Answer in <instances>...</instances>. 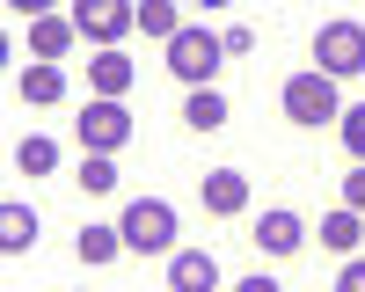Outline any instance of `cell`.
I'll return each mask as SVG.
<instances>
[{
    "mask_svg": "<svg viewBox=\"0 0 365 292\" xmlns=\"http://www.w3.org/2000/svg\"><path fill=\"white\" fill-rule=\"evenodd\" d=\"M314 73L322 80H351V73H365V22H322L314 29Z\"/></svg>",
    "mask_w": 365,
    "mask_h": 292,
    "instance_id": "1",
    "label": "cell"
},
{
    "mask_svg": "<svg viewBox=\"0 0 365 292\" xmlns=\"http://www.w3.org/2000/svg\"><path fill=\"white\" fill-rule=\"evenodd\" d=\"M117 234H125V249H139V256H168L175 249V212L161 197H132L125 219H117Z\"/></svg>",
    "mask_w": 365,
    "mask_h": 292,
    "instance_id": "2",
    "label": "cell"
},
{
    "mask_svg": "<svg viewBox=\"0 0 365 292\" xmlns=\"http://www.w3.org/2000/svg\"><path fill=\"white\" fill-rule=\"evenodd\" d=\"M220 58H227V51H220V37H212V29H182V37L168 44V73H175V80L197 95V88H212Z\"/></svg>",
    "mask_w": 365,
    "mask_h": 292,
    "instance_id": "3",
    "label": "cell"
},
{
    "mask_svg": "<svg viewBox=\"0 0 365 292\" xmlns=\"http://www.w3.org/2000/svg\"><path fill=\"white\" fill-rule=\"evenodd\" d=\"M285 117H292V125H329V117H344L336 80H322V73H292V80H285Z\"/></svg>",
    "mask_w": 365,
    "mask_h": 292,
    "instance_id": "4",
    "label": "cell"
},
{
    "mask_svg": "<svg viewBox=\"0 0 365 292\" xmlns=\"http://www.w3.org/2000/svg\"><path fill=\"white\" fill-rule=\"evenodd\" d=\"M73 132H81V146H88V154H117V146L132 139V110L96 95V103H81V125H73Z\"/></svg>",
    "mask_w": 365,
    "mask_h": 292,
    "instance_id": "5",
    "label": "cell"
},
{
    "mask_svg": "<svg viewBox=\"0 0 365 292\" xmlns=\"http://www.w3.org/2000/svg\"><path fill=\"white\" fill-rule=\"evenodd\" d=\"M132 22H139L132 0H81V8H73V29H81V37H96L103 51H110V37H125Z\"/></svg>",
    "mask_w": 365,
    "mask_h": 292,
    "instance_id": "6",
    "label": "cell"
},
{
    "mask_svg": "<svg viewBox=\"0 0 365 292\" xmlns=\"http://www.w3.org/2000/svg\"><path fill=\"white\" fill-rule=\"evenodd\" d=\"M88 88H96L103 103H125V95H132V58L117 51V44L96 51V58H88Z\"/></svg>",
    "mask_w": 365,
    "mask_h": 292,
    "instance_id": "7",
    "label": "cell"
},
{
    "mask_svg": "<svg viewBox=\"0 0 365 292\" xmlns=\"http://www.w3.org/2000/svg\"><path fill=\"white\" fill-rule=\"evenodd\" d=\"M197 197H205V212H241V204H249V175H241V168H212L205 175V183H197Z\"/></svg>",
    "mask_w": 365,
    "mask_h": 292,
    "instance_id": "8",
    "label": "cell"
},
{
    "mask_svg": "<svg viewBox=\"0 0 365 292\" xmlns=\"http://www.w3.org/2000/svg\"><path fill=\"white\" fill-rule=\"evenodd\" d=\"M168 285L175 292H212L220 285V263H212L205 249H182V256H168Z\"/></svg>",
    "mask_w": 365,
    "mask_h": 292,
    "instance_id": "9",
    "label": "cell"
},
{
    "mask_svg": "<svg viewBox=\"0 0 365 292\" xmlns=\"http://www.w3.org/2000/svg\"><path fill=\"white\" fill-rule=\"evenodd\" d=\"M299 241H307L299 212H263V219H256V249H263V256H292Z\"/></svg>",
    "mask_w": 365,
    "mask_h": 292,
    "instance_id": "10",
    "label": "cell"
},
{
    "mask_svg": "<svg viewBox=\"0 0 365 292\" xmlns=\"http://www.w3.org/2000/svg\"><path fill=\"white\" fill-rule=\"evenodd\" d=\"M66 44H73V15H37V22H29V51H37L44 66H51Z\"/></svg>",
    "mask_w": 365,
    "mask_h": 292,
    "instance_id": "11",
    "label": "cell"
},
{
    "mask_svg": "<svg viewBox=\"0 0 365 292\" xmlns=\"http://www.w3.org/2000/svg\"><path fill=\"white\" fill-rule=\"evenodd\" d=\"M22 103H37V110H51L58 95H66V73H58V66H44V58H37V66H22Z\"/></svg>",
    "mask_w": 365,
    "mask_h": 292,
    "instance_id": "12",
    "label": "cell"
},
{
    "mask_svg": "<svg viewBox=\"0 0 365 292\" xmlns=\"http://www.w3.org/2000/svg\"><path fill=\"white\" fill-rule=\"evenodd\" d=\"M314 234H322V241L336 249V256H358V241H365V219L351 212V204H336V212H329V219H322Z\"/></svg>",
    "mask_w": 365,
    "mask_h": 292,
    "instance_id": "13",
    "label": "cell"
},
{
    "mask_svg": "<svg viewBox=\"0 0 365 292\" xmlns=\"http://www.w3.org/2000/svg\"><path fill=\"white\" fill-rule=\"evenodd\" d=\"M73 256L81 263H117V256H125V234H117V226H81L73 234Z\"/></svg>",
    "mask_w": 365,
    "mask_h": 292,
    "instance_id": "14",
    "label": "cell"
},
{
    "mask_svg": "<svg viewBox=\"0 0 365 292\" xmlns=\"http://www.w3.org/2000/svg\"><path fill=\"white\" fill-rule=\"evenodd\" d=\"M29 241H37V212H29V204H0V249L22 256Z\"/></svg>",
    "mask_w": 365,
    "mask_h": 292,
    "instance_id": "15",
    "label": "cell"
},
{
    "mask_svg": "<svg viewBox=\"0 0 365 292\" xmlns=\"http://www.w3.org/2000/svg\"><path fill=\"white\" fill-rule=\"evenodd\" d=\"M15 168H22V175H51V168H58V139H44V132H29V139L15 146Z\"/></svg>",
    "mask_w": 365,
    "mask_h": 292,
    "instance_id": "16",
    "label": "cell"
},
{
    "mask_svg": "<svg viewBox=\"0 0 365 292\" xmlns=\"http://www.w3.org/2000/svg\"><path fill=\"white\" fill-rule=\"evenodd\" d=\"M182 117H190V132H220V125H227V95H220V88H197Z\"/></svg>",
    "mask_w": 365,
    "mask_h": 292,
    "instance_id": "17",
    "label": "cell"
},
{
    "mask_svg": "<svg viewBox=\"0 0 365 292\" xmlns=\"http://www.w3.org/2000/svg\"><path fill=\"white\" fill-rule=\"evenodd\" d=\"M139 29H146V37H161V44H175V37H182V15L168 8V0H139Z\"/></svg>",
    "mask_w": 365,
    "mask_h": 292,
    "instance_id": "18",
    "label": "cell"
},
{
    "mask_svg": "<svg viewBox=\"0 0 365 292\" xmlns=\"http://www.w3.org/2000/svg\"><path fill=\"white\" fill-rule=\"evenodd\" d=\"M81 190H88V197L117 190V161H110V154H88V161H81Z\"/></svg>",
    "mask_w": 365,
    "mask_h": 292,
    "instance_id": "19",
    "label": "cell"
},
{
    "mask_svg": "<svg viewBox=\"0 0 365 292\" xmlns=\"http://www.w3.org/2000/svg\"><path fill=\"white\" fill-rule=\"evenodd\" d=\"M336 125H344V146H351V161L365 168V103H351V110L336 117Z\"/></svg>",
    "mask_w": 365,
    "mask_h": 292,
    "instance_id": "20",
    "label": "cell"
},
{
    "mask_svg": "<svg viewBox=\"0 0 365 292\" xmlns=\"http://www.w3.org/2000/svg\"><path fill=\"white\" fill-rule=\"evenodd\" d=\"M220 51H227V58H249V51H256V29H249V22L220 29Z\"/></svg>",
    "mask_w": 365,
    "mask_h": 292,
    "instance_id": "21",
    "label": "cell"
},
{
    "mask_svg": "<svg viewBox=\"0 0 365 292\" xmlns=\"http://www.w3.org/2000/svg\"><path fill=\"white\" fill-rule=\"evenodd\" d=\"M344 204H351V212L365 219V168H358V175H344Z\"/></svg>",
    "mask_w": 365,
    "mask_h": 292,
    "instance_id": "22",
    "label": "cell"
},
{
    "mask_svg": "<svg viewBox=\"0 0 365 292\" xmlns=\"http://www.w3.org/2000/svg\"><path fill=\"white\" fill-rule=\"evenodd\" d=\"M336 292H365V263H358V256H351L344 271H336Z\"/></svg>",
    "mask_w": 365,
    "mask_h": 292,
    "instance_id": "23",
    "label": "cell"
},
{
    "mask_svg": "<svg viewBox=\"0 0 365 292\" xmlns=\"http://www.w3.org/2000/svg\"><path fill=\"white\" fill-rule=\"evenodd\" d=\"M234 292H285V285H278V278H263V271H249V278H241Z\"/></svg>",
    "mask_w": 365,
    "mask_h": 292,
    "instance_id": "24",
    "label": "cell"
}]
</instances>
